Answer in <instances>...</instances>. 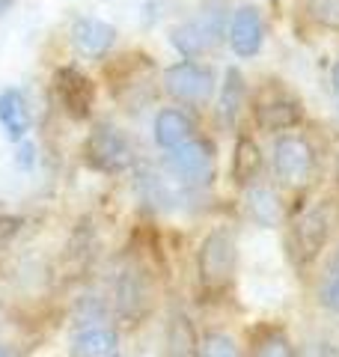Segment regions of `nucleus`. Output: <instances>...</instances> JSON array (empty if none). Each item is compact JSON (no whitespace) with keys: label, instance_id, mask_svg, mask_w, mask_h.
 <instances>
[{"label":"nucleus","instance_id":"nucleus-17","mask_svg":"<svg viewBox=\"0 0 339 357\" xmlns=\"http://www.w3.org/2000/svg\"><path fill=\"white\" fill-rule=\"evenodd\" d=\"M229 173H232L235 185H241V188L256 185V176L262 173V152H259L256 140L250 137V134H239V137H235Z\"/></svg>","mask_w":339,"mask_h":357},{"label":"nucleus","instance_id":"nucleus-18","mask_svg":"<svg viewBox=\"0 0 339 357\" xmlns=\"http://www.w3.org/2000/svg\"><path fill=\"white\" fill-rule=\"evenodd\" d=\"M244 208H247V215H250V220L259 223V227H265V229H274L282 220V203H280L274 188H268V185H250L247 188Z\"/></svg>","mask_w":339,"mask_h":357},{"label":"nucleus","instance_id":"nucleus-11","mask_svg":"<svg viewBox=\"0 0 339 357\" xmlns=\"http://www.w3.org/2000/svg\"><path fill=\"white\" fill-rule=\"evenodd\" d=\"M327 232H331V223H327V211L322 206L307 208L295 220L292 241H295V253L301 262H312L322 253V248L327 244Z\"/></svg>","mask_w":339,"mask_h":357},{"label":"nucleus","instance_id":"nucleus-25","mask_svg":"<svg viewBox=\"0 0 339 357\" xmlns=\"http://www.w3.org/2000/svg\"><path fill=\"white\" fill-rule=\"evenodd\" d=\"M21 227H24V218H18V215H0V248H6V244L21 232Z\"/></svg>","mask_w":339,"mask_h":357},{"label":"nucleus","instance_id":"nucleus-16","mask_svg":"<svg viewBox=\"0 0 339 357\" xmlns=\"http://www.w3.org/2000/svg\"><path fill=\"white\" fill-rule=\"evenodd\" d=\"M164 357H199V337L185 312H173L164 331Z\"/></svg>","mask_w":339,"mask_h":357},{"label":"nucleus","instance_id":"nucleus-31","mask_svg":"<svg viewBox=\"0 0 339 357\" xmlns=\"http://www.w3.org/2000/svg\"><path fill=\"white\" fill-rule=\"evenodd\" d=\"M0 357H13V351H9L6 345H0Z\"/></svg>","mask_w":339,"mask_h":357},{"label":"nucleus","instance_id":"nucleus-14","mask_svg":"<svg viewBox=\"0 0 339 357\" xmlns=\"http://www.w3.org/2000/svg\"><path fill=\"white\" fill-rule=\"evenodd\" d=\"M194 119H190L185 110H179V107H164V110H158V116H155V143L161 149H176V146H182V143L188 140H194Z\"/></svg>","mask_w":339,"mask_h":357},{"label":"nucleus","instance_id":"nucleus-32","mask_svg":"<svg viewBox=\"0 0 339 357\" xmlns=\"http://www.w3.org/2000/svg\"><path fill=\"white\" fill-rule=\"evenodd\" d=\"M113 357H122V354H119V351H116V354H113Z\"/></svg>","mask_w":339,"mask_h":357},{"label":"nucleus","instance_id":"nucleus-21","mask_svg":"<svg viewBox=\"0 0 339 357\" xmlns=\"http://www.w3.org/2000/svg\"><path fill=\"white\" fill-rule=\"evenodd\" d=\"M250 357H295V349L280 328H265L253 337Z\"/></svg>","mask_w":339,"mask_h":357},{"label":"nucleus","instance_id":"nucleus-28","mask_svg":"<svg viewBox=\"0 0 339 357\" xmlns=\"http://www.w3.org/2000/svg\"><path fill=\"white\" fill-rule=\"evenodd\" d=\"M331 84H333V93L339 96V63L333 66V75H331Z\"/></svg>","mask_w":339,"mask_h":357},{"label":"nucleus","instance_id":"nucleus-7","mask_svg":"<svg viewBox=\"0 0 339 357\" xmlns=\"http://www.w3.org/2000/svg\"><path fill=\"white\" fill-rule=\"evenodd\" d=\"M164 89L182 105H206L214 96V69L202 63H176L164 72Z\"/></svg>","mask_w":339,"mask_h":357},{"label":"nucleus","instance_id":"nucleus-8","mask_svg":"<svg viewBox=\"0 0 339 357\" xmlns=\"http://www.w3.org/2000/svg\"><path fill=\"white\" fill-rule=\"evenodd\" d=\"M315 170V152L312 146L298 134L274 140V173L282 185H303L310 182Z\"/></svg>","mask_w":339,"mask_h":357},{"label":"nucleus","instance_id":"nucleus-3","mask_svg":"<svg viewBox=\"0 0 339 357\" xmlns=\"http://www.w3.org/2000/svg\"><path fill=\"white\" fill-rule=\"evenodd\" d=\"M84 161L98 173H126L134 164V149L119 128L98 122L84 143Z\"/></svg>","mask_w":339,"mask_h":357},{"label":"nucleus","instance_id":"nucleus-26","mask_svg":"<svg viewBox=\"0 0 339 357\" xmlns=\"http://www.w3.org/2000/svg\"><path fill=\"white\" fill-rule=\"evenodd\" d=\"M322 304L327 307V310H333V312H339V277H327V283L322 286Z\"/></svg>","mask_w":339,"mask_h":357},{"label":"nucleus","instance_id":"nucleus-13","mask_svg":"<svg viewBox=\"0 0 339 357\" xmlns=\"http://www.w3.org/2000/svg\"><path fill=\"white\" fill-rule=\"evenodd\" d=\"M116 42V27L98 18H77L72 24V45L84 57H105Z\"/></svg>","mask_w":339,"mask_h":357},{"label":"nucleus","instance_id":"nucleus-23","mask_svg":"<svg viewBox=\"0 0 339 357\" xmlns=\"http://www.w3.org/2000/svg\"><path fill=\"white\" fill-rule=\"evenodd\" d=\"M199 357H241V351L229 333L211 331L199 340Z\"/></svg>","mask_w":339,"mask_h":357},{"label":"nucleus","instance_id":"nucleus-2","mask_svg":"<svg viewBox=\"0 0 339 357\" xmlns=\"http://www.w3.org/2000/svg\"><path fill=\"white\" fill-rule=\"evenodd\" d=\"M164 167L173 182H179V188H202L214 178V146L209 140H188L182 146L170 149Z\"/></svg>","mask_w":339,"mask_h":357},{"label":"nucleus","instance_id":"nucleus-4","mask_svg":"<svg viewBox=\"0 0 339 357\" xmlns=\"http://www.w3.org/2000/svg\"><path fill=\"white\" fill-rule=\"evenodd\" d=\"M113 301H116V316L126 325H140L152 310V277L140 262H128L116 277L113 286Z\"/></svg>","mask_w":339,"mask_h":357},{"label":"nucleus","instance_id":"nucleus-30","mask_svg":"<svg viewBox=\"0 0 339 357\" xmlns=\"http://www.w3.org/2000/svg\"><path fill=\"white\" fill-rule=\"evenodd\" d=\"M13 3H15V0H0V13H3L6 6H13Z\"/></svg>","mask_w":339,"mask_h":357},{"label":"nucleus","instance_id":"nucleus-6","mask_svg":"<svg viewBox=\"0 0 339 357\" xmlns=\"http://www.w3.org/2000/svg\"><path fill=\"white\" fill-rule=\"evenodd\" d=\"M152 77H155V66L146 54H126L110 69L113 93L128 105V110H137V105L152 98Z\"/></svg>","mask_w":339,"mask_h":357},{"label":"nucleus","instance_id":"nucleus-24","mask_svg":"<svg viewBox=\"0 0 339 357\" xmlns=\"http://www.w3.org/2000/svg\"><path fill=\"white\" fill-rule=\"evenodd\" d=\"M77 328H96V325H101V321L107 319V307L101 304V298H96V295H89V298H84L81 304H77Z\"/></svg>","mask_w":339,"mask_h":357},{"label":"nucleus","instance_id":"nucleus-15","mask_svg":"<svg viewBox=\"0 0 339 357\" xmlns=\"http://www.w3.org/2000/svg\"><path fill=\"white\" fill-rule=\"evenodd\" d=\"M116 351H119V333L107 325L77 328L72 337L75 357H113Z\"/></svg>","mask_w":339,"mask_h":357},{"label":"nucleus","instance_id":"nucleus-29","mask_svg":"<svg viewBox=\"0 0 339 357\" xmlns=\"http://www.w3.org/2000/svg\"><path fill=\"white\" fill-rule=\"evenodd\" d=\"M331 277H339V250H336L333 262H331Z\"/></svg>","mask_w":339,"mask_h":357},{"label":"nucleus","instance_id":"nucleus-1","mask_svg":"<svg viewBox=\"0 0 339 357\" xmlns=\"http://www.w3.org/2000/svg\"><path fill=\"white\" fill-rule=\"evenodd\" d=\"M235 265H239V244H235V232L218 227L211 229L199 244L197 253V277L199 289L206 295H223L235 277Z\"/></svg>","mask_w":339,"mask_h":357},{"label":"nucleus","instance_id":"nucleus-5","mask_svg":"<svg viewBox=\"0 0 339 357\" xmlns=\"http://www.w3.org/2000/svg\"><path fill=\"white\" fill-rule=\"evenodd\" d=\"M226 36V18L223 13H202L197 18L185 21V24L173 27L170 33V42L173 48L182 54V57L194 60V57H206L211 54Z\"/></svg>","mask_w":339,"mask_h":357},{"label":"nucleus","instance_id":"nucleus-20","mask_svg":"<svg viewBox=\"0 0 339 357\" xmlns=\"http://www.w3.org/2000/svg\"><path fill=\"white\" fill-rule=\"evenodd\" d=\"M244 105H247L244 75L235 69V66H229V69H226V77H223V93H220V119L229 128H235V122H239Z\"/></svg>","mask_w":339,"mask_h":357},{"label":"nucleus","instance_id":"nucleus-22","mask_svg":"<svg viewBox=\"0 0 339 357\" xmlns=\"http://www.w3.org/2000/svg\"><path fill=\"white\" fill-rule=\"evenodd\" d=\"M303 13L319 27L339 33V0H303Z\"/></svg>","mask_w":339,"mask_h":357},{"label":"nucleus","instance_id":"nucleus-10","mask_svg":"<svg viewBox=\"0 0 339 357\" xmlns=\"http://www.w3.org/2000/svg\"><path fill=\"white\" fill-rule=\"evenodd\" d=\"M265 42V21L256 6H239L229 21V48L239 57H256Z\"/></svg>","mask_w":339,"mask_h":357},{"label":"nucleus","instance_id":"nucleus-19","mask_svg":"<svg viewBox=\"0 0 339 357\" xmlns=\"http://www.w3.org/2000/svg\"><path fill=\"white\" fill-rule=\"evenodd\" d=\"M0 126L13 143H21L30 131V114L21 89H3L0 93Z\"/></svg>","mask_w":339,"mask_h":357},{"label":"nucleus","instance_id":"nucleus-27","mask_svg":"<svg viewBox=\"0 0 339 357\" xmlns=\"http://www.w3.org/2000/svg\"><path fill=\"white\" fill-rule=\"evenodd\" d=\"M30 155H33V146L30 143H21V155H18V161H21V167H30Z\"/></svg>","mask_w":339,"mask_h":357},{"label":"nucleus","instance_id":"nucleus-12","mask_svg":"<svg viewBox=\"0 0 339 357\" xmlns=\"http://www.w3.org/2000/svg\"><path fill=\"white\" fill-rule=\"evenodd\" d=\"M253 119H256V128L259 131H289V128H298L301 119H303V107L298 98L292 96H274V98H259L256 107H253Z\"/></svg>","mask_w":339,"mask_h":357},{"label":"nucleus","instance_id":"nucleus-9","mask_svg":"<svg viewBox=\"0 0 339 357\" xmlns=\"http://www.w3.org/2000/svg\"><path fill=\"white\" fill-rule=\"evenodd\" d=\"M54 93L72 119H86L96 107V84L75 66H63L54 72Z\"/></svg>","mask_w":339,"mask_h":357}]
</instances>
